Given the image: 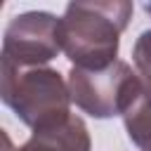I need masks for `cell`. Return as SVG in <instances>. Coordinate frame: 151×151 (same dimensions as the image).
Masks as SVG:
<instances>
[{
    "label": "cell",
    "mask_w": 151,
    "mask_h": 151,
    "mask_svg": "<svg viewBox=\"0 0 151 151\" xmlns=\"http://www.w3.org/2000/svg\"><path fill=\"white\" fill-rule=\"evenodd\" d=\"M123 123L127 137L142 151H151V80H142L139 92L123 113Z\"/></svg>",
    "instance_id": "8992f818"
},
{
    "label": "cell",
    "mask_w": 151,
    "mask_h": 151,
    "mask_svg": "<svg viewBox=\"0 0 151 151\" xmlns=\"http://www.w3.org/2000/svg\"><path fill=\"white\" fill-rule=\"evenodd\" d=\"M142 76L132 71L125 61H113L106 68L87 71V68H71L68 73V90L73 104L90 113L92 118H111L123 116L134 94L142 87Z\"/></svg>",
    "instance_id": "3957f363"
},
{
    "label": "cell",
    "mask_w": 151,
    "mask_h": 151,
    "mask_svg": "<svg viewBox=\"0 0 151 151\" xmlns=\"http://www.w3.org/2000/svg\"><path fill=\"white\" fill-rule=\"evenodd\" d=\"M2 142H5V151H90L92 146L87 125L78 116H71L52 127L33 130L28 142L21 144L19 149L12 146L7 134H2Z\"/></svg>",
    "instance_id": "5b68a950"
},
{
    "label": "cell",
    "mask_w": 151,
    "mask_h": 151,
    "mask_svg": "<svg viewBox=\"0 0 151 151\" xmlns=\"http://www.w3.org/2000/svg\"><path fill=\"white\" fill-rule=\"evenodd\" d=\"M0 97L31 130L52 127L73 116L68 80L47 66L0 68Z\"/></svg>",
    "instance_id": "7a4b0ae2"
},
{
    "label": "cell",
    "mask_w": 151,
    "mask_h": 151,
    "mask_svg": "<svg viewBox=\"0 0 151 151\" xmlns=\"http://www.w3.org/2000/svg\"><path fill=\"white\" fill-rule=\"evenodd\" d=\"M59 52V19L50 12H24L5 28L0 68H38Z\"/></svg>",
    "instance_id": "277c9868"
},
{
    "label": "cell",
    "mask_w": 151,
    "mask_h": 151,
    "mask_svg": "<svg viewBox=\"0 0 151 151\" xmlns=\"http://www.w3.org/2000/svg\"><path fill=\"white\" fill-rule=\"evenodd\" d=\"M132 61H134L139 76L146 78V80H151V28L144 31L137 38V42L132 47Z\"/></svg>",
    "instance_id": "52a82bcc"
},
{
    "label": "cell",
    "mask_w": 151,
    "mask_h": 151,
    "mask_svg": "<svg viewBox=\"0 0 151 151\" xmlns=\"http://www.w3.org/2000/svg\"><path fill=\"white\" fill-rule=\"evenodd\" d=\"M132 2H71L59 17V45L76 68H106L132 19Z\"/></svg>",
    "instance_id": "6da1fadb"
},
{
    "label": "cell",
    "mask_w": 151,
    "mask_h": 151,
    "mask_svg": "<svg viewBox=\"0 0 151 151\" xmlns=\"http://www.w3.org/2000/svg\"><path fill=\"white\" fill-rule=\"evenodd\" d=\"M146 9H149V12H151V5H146Z\"/></svg>",
    "instance_id": "ba28073f"
}]
</instances>
